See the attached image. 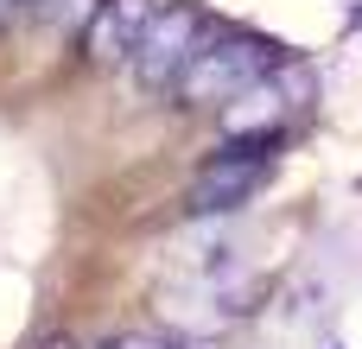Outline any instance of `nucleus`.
Returning <instances> with one entry per match:
<instances>
[{"instance_id": "6", "label": "nucleus", "mask_w": 362, "mask_h": 349, "mask_svg": "<svg viewBox=\"0 0 362 349\" xmlns=\"http://www.w3.org/2000/svg\"><path fill=\"white\" fill-rule=\"evenodd\" d=\"M108 349H178V343H159V337H115Z\"/></svg>"}, {"instance_id": "2", "label": "nucleus", "mask_w": 362, "mask_h": 349, "mask_svg": "<svg viewBox=\"0 0 362 349\" xmlns=\"http://www.w3.org/2000/svg\"><path fill=\"white\" fill-rule=\"evenodd\" d=\"M274 153H280V134H229V140L216 146V159H210V165L191 178L185 210H191V216H216V210L248 203V197L267 184Z\"/></svg>"}, {"instance_id": "3", "label": "nucleus", "mask_w": 362, "mask_h": 349, "mask_svg": "<svg viewBox=\"0 0 362 349\" xmlns=\"http://www.w3.org/2000/svg\"><path fill=\"white\" fill-rule=\"evenodd\" d=\"M197 32H204V19H197V6H159L146 25H140V38H134V51H127V64H134V83L140 89H153V95H165L178 76H185V64H191V51H197Z\"/></svg>"}, {"instance_id": "1", "label": "nucleus", "mask_w": 362, "mask_h": 349, "mask_svg": "<svg viewBox=\"0 0 362 349\" xmlns=\"http://www.w3.org/2000/svg\"><path fill=\"white\" fill-rule=\"evenodd\" d=\"M280 64H286V45L255 38V32H223V38L191 51V64L172 83V95H178V108H229L235 95H248Z\"/></svg>"}, {"instance_id": "5", "label": "nucleus", "mask_w": 362, "mask_h": 349, "mask_svg": "<svg viewBox=\"0 0 362 349\" xmlns=\"http://www.w3.org/2000/svg\"><path fill=\"white\" fill-rule=\"evenodd\" d=\"M25 6H32V0H0V32H13V25H19V13H25Z\"/></svg>"}, {"instance_id": "4", "label": "nucleus", "mask_w": 362, "mask_h": 349, "mask_svg": "<svg viewBox=\"0 0 362 349\" xmlns=\"http://www.w3.org/2000/svg\"><path fill=\"white\" fill-rule=\"evenodd\" d=\"M83 45H89V57H115V51H134V32H121V0H102V13L89 19Z\"/></svg>"}]
</instances>
